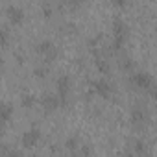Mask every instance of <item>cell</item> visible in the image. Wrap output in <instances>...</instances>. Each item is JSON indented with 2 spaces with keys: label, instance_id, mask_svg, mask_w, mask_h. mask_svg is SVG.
<instances>
[{
  "label": "cell",
  "instance_id": "cell-1",
  "mask_svg": "<svg viewBox=\"0 0 157 157\" xmlns=\"http://www.w3.org/2000/svg\"><path fill=\"white\" fill-rule=\"evenodd\" d=\"M129 83L133 89L142 91V93H150L151 96L155 94V80L148 70H131L129 76Z\"/></svg>",
  "mask_w": 157,
  "mask_h": 157
},
{
  "label": "cell",
  "instance_id": "cell-2",
  "mask_svg": "<svg viewBox=\"0 0 157 157\" xmlns=\"http://www.w3.org/2000/svg\"><path fill=\"white\" fill-rule=\"evenodd\" d=\"M128 35H129L128 24L122 19H115L113 21V43H111L113 52H122L124 50V46L128 43Z\"/></svg>",
  "mask_w": 157,
  "mask_h": 157
},
{
  "label": "cell",
  "instance_id": "cell-3",
  "mask_svg": "<svg viewBox=\"0 0 157 157\" xmlns=\"http://www.w3.org/2000/svg\"><path fill=\"white\" fill-rule=\"evenodd\" d=\"M129 122L133 129H144L150 124V109L144 104H137L129 113Z\"/></svg>",
  "mask_w": 157,
  "mask_h": 157
},
{
  "label": "cell",
  "instance_id": "cell-4",
  "mask_svg": "<svg viewBox=\"0 0 157 157\" xmlns=\"http://www.w3.org/2000/svg\"><path fill=\"white\" fill-rule=\"evenodd\" d=\"M70 89H72V80H70V76H68V74L57 76V80H56V94L59 96L61 105H65V104L68 102Z\"/></svg>",
  "mask_w": 157,
  "mask_h": 157
},
{
  "label": "cell",
  "instance_id": "cell-5",
  "mask_svg": "<svg viewBox=\"0 0 157 157\" xmlns=\"http://www.w3.org/2000/svg\"><path fill=\"white\" fill-rule=\"evenodd\" d=\"M35 52H37L44 61H52V59L57 57V46H56L52 41H48V39L39 41V43L35 44Z\"/></svg>",
  "mask_w": 157,
  "mask_h": 157
},
{
  "label": "cell",
  "instance_id": "cell-6",
  "mask_svg": "<svg viewBox=\"0 0 157 157\" xmlns=\"http://www.w3.org/2000/svg\"><path fill=\"white\" fill-rule=\"evenodd\" d=\"M91 91H93L96 96L107 100V98L113 94V85H111L109 80H105V78H98V80L91 82Z\"/></svg>",
  "mask_w": 157,
  "mask_h": 157
},
{
  "label": "cell",
  "instance_id": "cell-7",
  "mask_svg": "<svg viewBox=\"0 0 157 157\" xmlns=\"http://www.w3.org/2000/svg\"><path fill=\"white\" fill-rule=\"evenodd\" d=\"M41 137H43L41 129L33 126V128H30V129H26V131L22 133V137H21V142H22V146H24V148L32 150V148H35V146L41 142Z\"/></svg>",
  "mask_w": 157,
  "mask_h": 157
},
{
  "label": "cell",
  "instance_id": "cell-8",
  "mask_svg": "<svg viewBox=\"0 0 157 157\" xmlns=\"http://www.w3.org/2000/svg\"><path fill=\"white\" fill-rule=\"evenodd\" d=\"M39 102H41V107H43L44 113H54L59 107H63L61 105V100H59V96L56 93H44Z\"/></svg>",
  "mask_w": 157,
  "mask_h": 157
},
{
  "label": "cell",
  "instance_id": "cell-9",
  "mask_svg": "<svg viewBox=\"0 0 157 157\" xmlns=\"http://www.w3.org/2000/svg\"><path fill=\"white\" fill-rule=\"evenodd\" d=\"M6 17H8V21H10V24L21 26V24L24 22V10L19 8V6H15V4H11V6L6 8Z\"/></svg>",
  "mask_w": 157,
  "mask_h": 157
},
{
  "label": "cell",
  "instance_id": "cell-10",
  "mask_svg": "<svg viewBox=\"0 0 157 157\" xmlns=\"http://www.w3.org/2000/svg\"><path fill=\"white\" fill-rule=\"evenodd\" d=\"M13 104L8 102H0V131H4V128L10 124V120L13 118Z\"/></svg>",
  "mask_w": 157,
  "mask_h": 157
},
{
  "label": "cell",
  "instance_id": "cell-11",
  "mask_svg": "<svg viewBox=\"0 0 157 157\" xmlns=\"http://www.w3.org/2000/svg\"><path fill=\"white\" fill-rule=\"evenodd\" d=\"M94 65H96V68H98L102 74H109V72H111V65H109V61H107L104 56H100L98 52H94Z\"/></svg>",
  "mask_w": 157,
  "mask_h": 157
},
{
  "label": "cell",
  "instance_id": "cell-12",
  "mask_svg": "<svg viewBox=\"0 0 157 157\" xmlns=\"http://www.w3.org/2000/svg\"><path fill=\"white\" fill-rule=\"evenodd\" d=\"M80 144H82V140H80V137H76V135H72V137H68V139L65 140V148H67V151H70V153H78Z\"/></svg>",
  "mask_w": 157,
  "mask_h": 157
},
{
  "label": "cell",
  "instance_id": "cell-13",
  "mask_svg": "<svg viewBox=\"0 0 157 157\" xmlns=\"http://www.w3.org/2000/svg\"><path fill=\"white\" fill-rule=\"evenodd\" d=\"M120 68L131 72V70L135 68V61H133V57H129V56H122V57H120Z\"/></svg>",
  "mask_w": 157,
  "mask_h": 157
},
{
  "label": "cell",
  "instance_id": "cell-14",
  "mask_svg": "<svg viewBox=\"0 0 157 157\" xmlns=\"http://www.w3.org/2000/svg\"><path fill=\"white\" fill-rule=\"evenodd\" d=\"M21 104H22V107H24V109H32V107L37 104V98H35L33 94H22Z\"/></svg>",
  "mask_w": 157,
  "mask_h": 157
},
{
  "label": "cell",
  "instance_id": "cell-15",
  "mask_svg": "<svg viewBox=\"0 0 157 157\" xmlns=\"http://www.w3.org/2000/svg\"><path fill=\"white\" fill-rule=\"evenodd\" d=\"M131 153H135V155H142V153H148V148H146V144L139 139V140L133 142V150H131Z\"/></svg>",
  "mask_w": 157,
  "mask_h": 157
},
{
  "label": "cell",
  "instance_id": "cell-16",
  "mask_svg": "<svg viewBox=\"0 0 157 157\" xmlns=\"http://www.w3.org/2000/svg\"><path fill=\"white\" fill-rule=\"evenodd\" d=\"M10 43V30L8 28H0V48L6 46Z\"/></svg>",
  "mask_w": 157,
  "mask_h": 157
},
{
  "label": "cell",
  "instance_id": "cell-17",
  "mask_svg": "<svg viewBox=\"0 0 157 157\" xmlns=\"http://www.w3.org/2000/svg\"><path fill=\"white\" fill-rule=\"evenodd\" d=\"M48 72H50V70H48V67H44V65H41V67H37V68L33 70V74H35L37 78H41V80L48 76Z\"/></svg>",
  "mask_w": 157,
  "mask_h": 157
},
{
  "label": "cell",
  "instance_id": "cell-18",
  "mask_svg": "<svg viewBox=\"0 0 157 157\" xmlns=\"http://www.w3.org/2000/svg\"><path fill=\"white\" fill-rule=\"evenodd\" d=\"M111 4H113V8H117V10H124V8L128 6V0H111Z\"/></svg>",
  "mask_w": 157,
  "mask_h": 157
},
{
  "label": "cell",
  "instance_id": "cell-19",
  "mask_svg": "<svg viewBox=\"0 0 157 157\" xmlns=\"http://www.w3.org/2000/svg\"><path fill=\"white\" fill-rule=\"evenodd\" d=\"M43 15H44L46 19L52 15V6H50V4H43Z\"/></svg>",
  "mask_w": 157,
  "mask_h": 157
}]
</instances>
